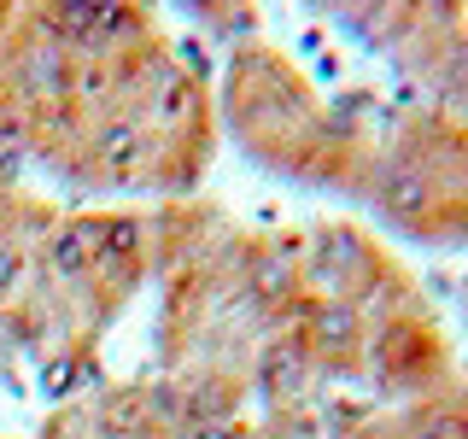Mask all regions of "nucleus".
<instances>
[{"label": "nucleus", "mask_w": 468, "mask_h": 439, "mask_svg": "<svg viewBox=\"0 0 468 439\" xmlns=\"http://www.w3.org/2000/svg\"><path fill=\"white\" fill-rule=\"evenodd\" d=\"M12 18H18V6H0V41H6V29H12Z\"/></svg>", "instance_id": "nucleus-8"}, {"label": "nucleus", "mask_w": 468, "mask_h": 439, "mask_svg": "<svg viewBox=\"0 0 468 439\" xmlns=\"http://www.w3.org/2000/svg\"><path fill=\"white\" fill-rule=\"evenodd\" d=\"M287 334L299 340V351L311 358V369L322 387H351L363 380V363H369V316L357 305L340 299H304L299 316L287 322Z\"/></svg>", "instance_id": "nucleus-5"}, {"label": "nucleus", "mask_w": 468, "mask_h": 439, "mask_svg": "<svg viewBox=\"0 0 468 439\" xmlns=\"http://www.w3.org/2000/svg\"><path fill=\"white\" fill-rule=\"evenodd\" d=\"M463 311H468V282H463Z\"/></svg>", "instance_id": "nucleus-9"}, {"label": "nucleus", "mask_w": 468, "mask_h": 439, "mask_svg": "<svg viewBox=\"0 0 468 439\" xmlns=\"http://www.w3.org/2000/svg\"><path fill=\"white\" fill-rule=\"evenodd\" d=\"M340 18L363 41H375L399 70L428 82L439 112H468V18L457 6H357Z\"/></svg>", "instance_id": "nucleus-1"}, {"label": "nucleus", "mask_w": 468, "mask_h": 439, "mask_svg": "<svg viewBox=\"0 0 468 439\" xmlns=\"http://www.w3.org/2000/svg\"><path fill=\"white\" fill-rule=\"evenodd\" d=\"M363 380L392 404H421L439 399V392H457V358H451V340L439 328V316L421 305H404V311L369 322V363H363Z\"/></svg>", "instance_id": "nucleus-3"}, {"label": "nucleus", "mask_w": 468, "mask_h": 439, "mask_svg": "<svg viewBox=\"0 0 468 439\" xmlns=\"http://www.w3.org/2000/svg\"><path fill=\"white\" fill-rule=\"evenodd\" d=\"M176 439H252V416H234V422H199V428H182Z\"/></svg>", "instance_id": "nucleus-7"}, {"label": "nucleus", "mask_w": 468, "mask_h": 439, "mask_svg": "<svg viewBox=\"0 0 468 439\" xmlns=\"http://www.w3.org/2000/svg\"><path fill=\"white\" fill-rule=\"evenodd\" d=\"M304 287H311L316 299L357 305L369 322L404 311V305H421L416 275L392 258L387 241H375V234L357 229V223L304 229Z\"/></svg>", "instance_id": "nucleus-2"}, {"label": "nucleus", "mask_w": 468, "mask_h": 439, "mask_svg": "<svg viewBox=\"0 0 468 439\" xmlns=\"http://www.w3.org/2000/svg\"><path fill=\"white\" fill-rule=\"evenodd\" d=\"M380 141L428 187L439 229H445V246H468V123L416 100V106H404L392 117V135H380Z\"/></svg>", "instance_id": "nucleus-4"}, {"label": "nucleus", "mask_w": 468, "mask_h": 439, "mask_svg": "<svg viewBox=\"0 0 468 439\" xmlns=\"http://www.w3.org/2000/svg\"><path fill=\"white\" fill-rule=\"evenodd\" d=\"M246 392L263 404V410H292V404H311L322 392V380L311 369V358L299 351V340H292L287 328L263 334L252 363H246Z\"/></svg>", "instance_id": "nucleus-6"}]
</instances>
